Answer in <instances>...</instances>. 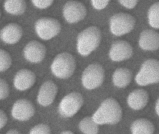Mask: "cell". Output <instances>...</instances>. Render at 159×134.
I'll return each instance as SVG.
<instances>
[{
  "label": "cell",
  "mask_w": 159,
  "mask_h": 134,
  "mask_svg": "<svg viewBox=\"0 0 159 134\" xmlns=\"http://www.w3.org/2000/svg\"><path fill=\"white\" fill-rule=\"evenodd\" d=\"M122 117V109L119 104L113 98H107L101 104L92 117L98 124H116Z\"/></svg>",
  "instance_id": "6da1fadb"
},
{
  "label": "cell",
  "mask_w": 159,
  "mask_h": 134,
  "mask_svg": "<svg viewBox=\"0 0 159 134\" xmlns=\"http://www.w3.org/2000/svg\"><path fill=\"white\" fill-rule=\"evenodd\" d=\"M102 35L97 27L91 26L81 31L77 37V50L80 55L87 56L94 51L101 42Z\"/></svg>",
  "instance_id": "7a4b0ae2"
},
{
  "label": "cell",
  "mask_w": 159,
  "mask_h": 134,
  "mask_svg": "<svg viewBox=\"0 0 159 134\" xmlns=\"http://www.w3.org/2000/svg\"><path fill=\"white\" fill-rule=\"evenodd\" d=\"M140 86L159 83V61L154 59L145 61L135 78Z\"/></svg>",
  "instance_id": "3957f363"
},
{
  "label": "cell",
  "mask_w": 159,
  "mask_h": 134,
  "mask_svg": "<svg viewBox=\"0 0 159 134\" xmlns=\"http://www.w3.org/2000/svg\"><path fill=\"white\" fill-rule=\"evenodd\" d=\"M51 68L52 73L57 77L68 78L73 74L75 70V59L69 53H61L55 58Z\"/></svg>",
  "instance_id": "277c9868"
},
{
  "label": "cell",
  "mask_w": 159,
  "mask_h": 134,
  "mask_svg": "<svg viewBox=\"0 0 159 134\" xmlns=\"http://www.w3.org/2000/svg\"><path fill=\"white\" fill-rule=\"evenodd\" d=\"M135 22V18L131 15L126 13H118L110 18V31L116 36H121L132 31Z\"/></svg>",
  "instance_id": "5b68a950"
},
{
  "label": "cell",
  "mask_w": 159,
  "mask_h": 134,
  "mask_svg": "<svg viewBox=\"0 0 159 134\" xmlns=\"http://www.w3.org/2000/svg\"><path fill=\"white\" fill-rule=\"evenodd\" d=\"M35 30L40 38L43 40H48L58 35L61 30V26L55 19L42 18L35 22Z\"/></svg>",
  "instance_id": "8992f818"
},
{
  "label": "cell",
  "mask_w": 159,
  "mask_h": 134,
  "mask_svg": "<svg viewBox=\"0 0 159 134\" xmlns=\"http://www.w3.org/2000/svg\"><path fill=\"white\" fill-rule=\"evenodd\" d=\"M104 74V70L100 64L93 63L89 65L82 74L83 86L88 90L98 88L103 81Z\"/></svg>",
  "instance_id": "52a82bcc"
},
{
  "label": "cell",
  "mask_w": 159,
  "mask_h": 134,
  "mask_svg": "<svg viewBox=\"0 0 159 134\" xmlns=\"http://www.w3.org/2000/svg\"><path fill=\"white\" fill-rule=\"evenodd\" d=\"M83 103V97L80 93H71L65 96L60 103L59 112L64 118H70L78 112Z\"/></svg>",
  "instance_id": "ba28073f"
},
{
  "label": "cell",
  "mask_w": 159,
  "mask_h": 134,
  "mask_svg": "<svg viewBox=\"0 0 159 134\" xmlns=\"http://www.w3.org/2000/svg\"><path fill=\"white\" fill-rule=\"evenodd\" d=\"M65 20L70 23H77L82 20L87 15V9L80 2L71 1L67 2L63 8Z\"/></svg>",
  "instance_id": "9c48e42d"
},
{
  "label": "cell",
  "mask_w": 159,
  "mask_h": 134,
  "mask_svg": "<svg viewBox=\"0 0 159 134\" xmlns=\"http://www.w3.org/2000/svg\"><path fill=\"white\" fill-rule=\"evenodd\" d=\"M35 109L32 103L27 99L17 100L12 107V117L15 119L20 121L29 120L33 117Z\"/></svg>",
  "instance_id": "30bf717a"
},
{
  "label": "cell",
  "mask_w": 159,
  "mask_h": 134,
  "mask_svg": "<svg viewBox=\"0 0 159 134\" xmlns=\"http://www.w3.org/2000/svg\"><path fill=\"white\" fill-rule=\"evenodd\" d=\"M133 48L128 42L117 41L111 46L109 57L113 61L120 62L129 59L132 56Z\"/></svg>",
  "instance_id": "8fae6325"
},
{
  "label": "cell",
  "mask_w": 159,
  "mask_h": 134,
  "mask_svg": "<svg viewBox=\"0 0 159 134\" xmlns=\"http://www.w3.org/2000/svg\"><path fill=\"white\" fill-rule=\"evenodd\" d=\"M45 47L39 42L32 41L28 43L24 48L23 53L25 59L32 63H38L45 57Z\"/></svg>",
  "instance_id": "7c38bea8"
},
{
  "label": "cell",
  "mask_w": 159,
  "mask_h": 134,
  "mask_svg": "<svg viewBox=\"0 0 159 134\" xmlns=\"http://www.w3.org/2000/svg\"><path fill=\"white\" fill-rule=\"evenodd\" d=\"M57 87L51 81H45L41 86L37 96L38 103L43 106L52 104L57 93Z\"/></svg>",
  "instance_id": "4fadbf2b"
},
{
  "label": "cell",
  "mask_w": 159,
  "mask_h": 134,
  "mask_svg": "<svg viewBox=\"0 0 159 134\" xmlns=\"http://www.w3.org/2000/svg\"><path fill=\"white\" fill-rule=\"evenodd\" d=\"M23 31L22 28L16 23H9L5 26L0 32V38L8 44H16L21 39Z\"/></svg>",
  "instance_id": "5bb4252c"
},
{
  "label": "cell",
  "mask_w": 159,
  "mask_h": 134,
  "mask_svg": "<svg viewBox=\"0 0 159 134\" xmlns=\"http://www.w3.org/2000/svg\"><path fill=\"white\" fill-rule=\"evenodd\" d=\"M139 44L146 51H155L159 49V34L153 30H146L140 34Z\"/></svg>",
  "instance_id": "9a60e30c"
},
{
  "label": "cell",
  "mask_w": 159,
  "mask_h": 134,
  "mask_svg": "<svg viewBox=\"0 0 159 134\" xmlns=\"http://www.w3.org/2000/svg\"><path fill=\"white\" fill-rule=\"evenodd\" d=\"M34 73L27 69L19 70L16 74L14 79V85L17 90L24 91L33 86L35 81Z\"/></svg>",
  "instance_id": "2e32d148"
},
{
  "label": "cell",
  "mask_w": 159,
  "mask_h": 134,
  "mask_svg": "<svg viewBox=\"0 0 159 134\" xmlns=\"http://www.w3.org/2000/svg\"><path fill=\"white\" fill-rule=\"evenodd\" d=\"M148 93L143 89L133 91L128 96L127 102L129 106L135 110H141L145 107L148 103Z\"/></svg>",
  "instance_id": "e0dca14e"
},
{
  "label": "cell",
  "mask_w": 159,
  "mask_h": 134,
  "mask_svg": "<svg viewBox=\"0 0 159 134\" xmlns=\"http://www.w3.org/2000/svg\"><path fill=\"white\" fill-rule=\"evenodd\" d=\"M132 79L131 71L127 68H118L113 75L114 85L119 88H124L130 83Z\"/></svg>",
  "instance_id": "ac0fdd59"
},
{
  "label": "cell",
  "mask_w": 159,
  "mask_h": 134,
  "mask_svg": "<svg viewBox=\"0 0 159 134\" xmlns=\"http://www.w3.org/2000/svg\"><path fill=\"white\" fill-rule=\"evenodd\" d=\"M155 131L154 124L146 119H138L134 121L131 126L132 134H153Z\"/></svg>",
  "instance_id": "d6986e66"
},
{
  "label": "cell",
  "mask_w": 159,
  "mask_h": 134,
  "mask_svg": "<svg viewBox=\"0 0 159 134\" xmlns=\"http://www.w3.org/2000/svg\"><path fill=\"white\" fill-rule=\"evenodd\" d=\"M4 7L9 14L16 16L21 15L26 10V2L25 0H5Z\"/></svg>",
  "instance_id": "ffe728a7"
},
{
  "label": "cell",
  "mask_w": 159,
  "mask_h": 134,
  "mask_svg": "<svg viewBox=\"0 0 159 134\" xmlns=\"http://www.w3.org/2000/svg\"><path fill=\"white\" fill-rule=\"evenodd\" d=\"M79 126L80 131L84 134H96L99 131L98 124L90 117L83 118L80 122Z\"/></svg>",
  "instance_id": "44dd1931"
},
{
  "label": "cell",
  "mask_w": 159,
  "mask_h": 134,
  "mask_svg": "<svg viewBox=\"0 0 159 134\" xmlns=\"http://www.w3.org/2000/svg\"><path fill=\"white\" fill-rule=\"evenodd\" d=\"M148 18L149 25L154 29H159V2L153 4L148 10Z\"/></svg>",
  "instance_id": "7402d4cb"
},
{
  "label": "cell",
  "mask_w": 159,
  "mask_h": 134,
  "mask_svg": "<svg viewBox=\"0 0 159 134\" xmlns=\"http://www.w3.org/2000/svg\"><path fill=\"white\" fill-rule=\"evenodd\" d=\"M12 64L10 55L5 50L0 49V72L5 71Z\"/></svg>",
  "instance_id": "603a6c76"
},
{
  "label": "cell",
  "mask_w": 159,
  "mask_h": 134,
  "mask_svg": "<svg viewBox=\"0 0 159 134\" xmlns=\"http://www.w3.org/2000/svg\"><path fill=\"white\" fill-rule=\"evenodd\" d=\"M9 87L6 81L0 78V100L7 98L9 95Z\"/></svg>",
  "instance_id": "cb8c5ba5"
},
{
  "label": "cell",
  "mask_w": 159,
  "mask_h": 134,
  "mask_svg": "<svg viewBox=\"0 0 159 134\" xmlns=\"http://www.w3.org/2000/svg\"><path fill=\"white\" fill-rule=\"evenodd\" d=\"M30 134H44L50 133V129L49 126L46 124H40L34 126L30 131Z\"/></svg>",
  "instance_id": "d4e9b609"
},
{
  "label": "cell",
  "mask_w": 159,
  "mask_h": 134,
  "mask_svg": "<svg viewBox=\"0 0 159 134\" xmlns=\"http://www.w3.org/2000/svg\"><path fill=\"white\" fill-rule=\"evenodd\" d=\"M34 6L40 9H45L50 7L54 0H31Z\"/></svg>",
  "instance_id": "484cf974"
},
{
  "label": "cell",
  "mask_w": 159,
  "mask_h": 134,
  "mask_svg": "<svg viewBox=\"0 0 159 134\" xmlns=\"http://www.w3.org/2000/svg\"><path fill=\"white\" fill-rule=\"evenodd\" d=\"M110 0H91L92 4L95 9L102 10L105 8Z\"/></svg>",
  "instance_id": "4316f807"
},
{
  "label": "cell",
  "mask_w": 159,
  "mask_h": 134,
  "mask_svg": "<svg viewBox=\"0 0 159 134\" xmlns=\"http://www.w3.org/2000/svg\"><path fill=\"white\" fill-rule=\"evenodd\" d=\"M120 3L128 9L134 8L138 3V0H118Z\"/></svg>",
  "instance_id": "83f0119b"
},
{
  "label": "cell",
  "mask_w": 159,
  "mask_h": 134,
  "mask_svg": "<svg viewBox=\"0 0 159 134\" xmlns=\"http://www.w3.org/2000/svg\"><path fill=\"white\" fill-rule=\"evenodd\" d=\"M7 121V118L6 114L3 110L0 109V130L5 126Z\"/></svg>",
  "instance_id": "f1b7e54d"
},
{
  "label": "cell",
  "mask_w": 159,
  "mask_h": 134,
  "mask_svg": "<svg viewBox=\"0 0 159 134\" xmlns=\"http://www.w3.org/2000/svg\"><path fill=\"white\" fill-rule=\"evenodd\" d=\"M156 111L157 113V115L159 117V97L158 99L157 100V103H156Z\"/></svg>",
  "instance_id": "f546056e"
},
{
  "label": "cell",
  "mask_w": 159,
  "mask_h": 134,
  "mask_svg": "<svg viewBox=\"0 0 159 134\" xmlns=\"http://www.w3.org/2000/svg\"><path fill=\"white\" fill-rule=\"evenodd\" d=\"M20 133V132H19L17 130H9L8 132H7V134H19Z\"/></svg>",
  "instance_id": "4dcf8cb0"
},
{
  "label": "cell",
  "mask_w": 159,
  "mask_h": 134,
  "mask_svg": "<svg viewBox=\"0 0 159 134\" xmlns=\"http://www.w3.org/2000/svg\"><path fill=\"white\" fill-rule=\"evenodd\" d=\"M73 133L72 132H70V131H65V132H61V134H71Z\"/></svg>",
  "instance_id": "1f68e13d"
},
{
  "label": "cell",
  "mask_w": 159,
  "mask_h": 134,
  "mask_svg": "<svg viewBox=\"0 0 159 134\" xmlns=\"http://www.w3.org/2000/svg\"><path fill=\"white\" fill-rule=\"evenodd\" d=\"M0 16H1V13H0Z\"/></svg>",
  "instance_id": "d6a6232c"
}]
</instances>
